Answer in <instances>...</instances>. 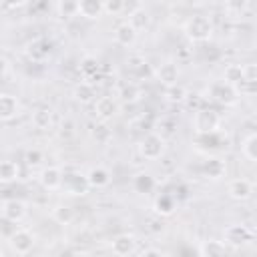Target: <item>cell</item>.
I'll return each mask as SVG.
<instances>
[{"label": "cell", "mask_w": 257, "mask_h": 257, "mask_svg": "<svg viewBox=\"0 0 257 257\" xmlns=\"http://www.w3.org/2000/svg\"><path fill=\"white\" fill-rule=\"evenodd\" d=\"M213 20L205 14H193L183 24V32L191 42H207L213 36Z\"/></svg>", "instance_id": "cell-1"}, {"label": "cell", "mask_w": 257, "mask_h": 257, "mask_svg": "<svg viewBox=\"0 0 257 257\" xmlns=\"http://www.w3.org/2000/svg\"><path fill=\"white\" fill-rule=\"evenodd\" d=\"M221 126V116L217 110L213 108H199L195 110V116H193V128L199 137H205V135H213L217 133V128Z\"/></svg>", "instance_id": "cell-2"}, {"label": "cell", "mask_w": 257, "mask_h": 257, "mask_svg": "<svg viewBox=\"0 0 257 257\" xmlns=\"http://www.w3.org/2000/svg\"><path fill=\"white\" fill-rule=\"evenodd\" d=\"M139 153L147 161H157L165 155V137L159 133H149L139 143Z\"/></svg>", "instance_id": "cell-3"}, {"label": "cell", "mask_w": 257, "mask_h": 257, "mask_svg": "<svg viewBox=\"0 0 257 257\" xmlns=\"http://www.w3.org/2000/svg\"><path fill=\"white\" fill-rule=\"evenodd\" d=\"M251 241H253V231H251L247 225L235 223V225L225 227V231H223V243H225L227 247L241 249V247L249 245Z\"/></svg>", "instance_id": "cell-4"}, {"label": "cell", "mask_w": 257, "mask_h": 257, "mask_svg": "<svg viewBox=\"0 0 257 257\" xmlns=\"http://www.w3.org/2000/svg\"><path fill=\"white\" fill-rule=\"evenodd\" d=\"M207 94H209V98H213L215 102L225 104V106H235V104L239 102V96H237L235 88L229 86V84H225L223 80L211 82V84L207 86Z\"/></svg>", "instance_id": "cell-5"}, {"label": "cell", "mask_w": 257, "mask_h": 257, "mask_svg": "<svg viewBox=\"0 0 257 257\" xmlns=\"http://www.w3.org/2000/svg\"><path fill=\"white\" fill-rule=\"evenodd\" d=\"M34 243H36V237H34V233L28 231V229H16V231H12V233L8 235V245H10V249H12L16 255H26V253H30L32 247H34Z\"/></svg>", "instance_id": "cell-6"}, {"label": "cell", "mask_w": 257, "mask_h": 257, "mask_svg": "<svg viewBox=\"0 0 257 257\" xmlns=\"http://www.w3.org/2000/svg\"><path fill=\"white\" fill-rule=\"evenodd\" d=\"M60 189H64L68 195H84L90 187H88L84 175L72 171V173H64L62 175V187Z\"/></svg>", "instance_id": "cell-7"}, {"label": "cell", "mask_w": 257, "mask_h": 257, "mask_svg": "<svg viewBox=\"0 0 257 257\" xmlns=\"http://www.w3.org/2000/svg\"><path fill=\"white\" fill-rule=\"evenodd\" d=\"M155 78L163 84V86H175L177 84V80H179V66L173 62V60H165L163 64H159L157 68H155Z\"/></svg>", "instance_id": "cell-8"}, {"label": "cell", "mask_w": 257, "mask_h": 257, "mask_svg": "<svg viewBox=\"0 0 257 257\" xmlns=\"http://www.w3.org/2000/svg\"><path fill=\"white\" fill-rule=\"evenodd\" d=\"M118 112V102L114 96H100L94 100V114L100 122H108Z\"/></svg>", "instance_id": "cell-9"}, {"label": "cell", "mask_w": 257, "mask_h": 257, "mask_svg": "<svg viewBox=\"0 0 257 257\" xmlns=\"http://www.w3.org/2000/svg\"><path fill=\"white\" fill-rule=\"evenodd\" d=\"M62 175H64V173H62L60 167L50 165V167H44V169L40 171L38 181H40L42 189H46V191H58V189L62 187Z\"/></svg>", "instance_id": "cell-10"}, {"label": "cell", "mask_w": 257, "mask_h": 257, "mask_svg": "<svg viewBox=\"0 0 257 257\" xmlns=\"http://www.w3.org/2000/svg\"><path fill=\"white\" fill-rule=\"evenodd\" d=\"M227 191H229V197L231 199H235V201H247L253 195V183L249 179H245V177H237V179L229 181Z\"/></svg>", "instance_id": "cell-11"}, {"label": "cell", "mask_w": 257, "mask_h": 257, "mask_svg": "<svg viewBox=\"0 0 257 257\" xmlns=\"http://www.w3.org/2000/svg\"><path fill=\"white\" fill-rule=\"evenodd\" d=\"M20 114V102L14 94L0 92V122H8Z\"/></svg>", "instance_id": "cell-12"}, {"label": "cell", "mask_w": 257, "mask_h": 257, "mask_svg": "<svg viewBox=\"0 0 257 257\" xmlns=\"http://www.w3.org/2000/svg\"><path fill=\"white\" fill-rule=\"evenodd\" d=\"M110 249H112V253L116 257H126L137 249V237L131 235V233H120V235H116L112 239Z\"/></svg>", "instance_id": "cell-13"}, {"label": "cell", "mask_w": 257, "mask_h": 257, "mask_svg": "<svg viewBox=\"0 0 257 257\" xmlns=\"http://www.w3.org/2000/svg\"><path fill=\"white\" fill-rule=\"evenodd\" d=\"M2 215L10 223H18L26 217V205L20 199H8L2 203Z\"/></svg>", "instance_id": "cell-14"}, {"label": "cell", "mask_w": 257, "mask_h": 257, "mask_svg": "<svg viewBox=\"0 0 257 257\" xmlns=\"http://www.w3.org/2000/svg\"><path fill=\"white\" fill-rule=\"evenodd\" d=\"M78 16H82L86 20H98L100 16H104L102 0H80L78 2Z\"/></svg>", "instance_id": "cell-15"}, {"label": "cell", "mask_w": 257, "mask_h": 257, "mask_svg": "<svg viewBox=\"0 0 257 257\" xmlns=\"http://www.w3.org/2000/svg\"><path fill=\"white\" fill-rule=\"evenodd\" d=\"M72 96L76 102L80 104H88V102H94L96 100V88L92 82L88 80H80L74 88H72Z\"/></svg>", "instance_id": "cell-16"}, {"label": "cell", "mask_w": 257, "mask_h": 257, "mask_svg": "<svg viewBox=\"0 0 257 257\" xmlns=\"http://www.w3.org/2000/svg\"><path fill=\"white\" fill-rule=\"evenodd\" d=\"M84 177H86L88 187H92V189H102V187L110 185V171L104 167H92V169H88V173Z\"/></svg>", "instance_id": "cell-17"}, {"label": "cell", "mask_w": 257, "mask_h": 257, "mask_svg": "<svg viewBox=\"0 0 257 257\" xmlns=\"http://www.w3.org/2000/svg\"><path fill=\"white\" fill-rule=\"evenodd\" d=\"M203 173H205V177L217 181V179H221L227 173V165H225V161L221 157H209L203 163Z\"/></svg>", "instance_id": "cell-18"}, {"label": "cell", "mask_w": 257, "mask_h": 257, "mask_svg": "<svg viewBox=\"0 0 257 257\" xmlns=\"http://www.w3.org/2000/svg\"><path fill=\"white\" fill-rule=\"evenodd\" d=\"M137 40V30L124 20L114 28V42L120 46H133Z\"/></svg>", "instance_id": "cell-19"}, {"label": "cell", "mask_w": 257, "mask_h": 257, "mask_svg": "<svg viewBox=\"0 0 257 257\" xmlns=\"http://www.w3.org/2000/svg\"><path fill=\"white\" fill-rule=\"evenodd\" d=\"M201 257H227V245L221 239H207L199 247Z\"/></svg>", "instance_id": "cell-20"}, {"label": "cell", "mask_w": 257, "mask_h": 257, "mask_svg": "<svg viewBox=\"0 0 257 257\" xmlns=\"http://www.w3.org/2000/svg\"><path fill=\"white\" fill-rule=\"evenodd\" d=\"M137 32L139 30H143V28H147L149 24H151V14H149V10H145V6H141V4H137L133 10H131V14H128V20H126Z\"/></svg>", "instance_id": "cell-21"}, {"label": "cell", "mask_w": 257, "mask_h": 257, "mask_svg": "<svg viewBox=\"0 0 257 257\" xmlns=\"http://www.w3.org/2000/svg\"><path fill=\"white\" fill-rule=\"evenodd\" d=\"M28 56L32 60H44L50 56V42H46L44 38H36L28 44Z\"/></svg>", "instance_id": "cell-22"}, {"label": "cell", "mask_w": 257, "mask_h": 257, "mask_svg": "<svg viewBox=\"0 0 257 257\" xmlns=\"http://www.w3.org/2000/svg\"><path fill=\"white\" fill-rule=\"evenodd\" d=\"M223 82L233 86V88L239 86L243 82V68H241V64H237V62L227 64L225 70H223Z\"/></svg>", "instance_id": "cell-23"}, {"label": "cell", "mask_w": 257, "mask_h": 257, "mask_svg": "<svg viewBox=\"0 0 257 257\" xmlns=\"http://www.w3.org/2000/svg\"><path fill=\"white\" fill-rule=\"evenodd\" d=\"M153 211L159 217H169L175 213V199L171 195H159L153 203Z\"/></svg>", "instance_id": "cell-24"}, {"label": "cell", "mask_w": 257, "mask_h": 257, "mask_svg": "<svg viewBox=\"0 0 257 257\" xmlns=\"http://www.w3.org/2000/svg\"><path fill=\"white\" fill-rule=\"evenodd\" d=\"M20 175V167L16 161H0V183H14Z\"/></svg>", "instance_id": "cell-25"}, {"label": "cell", "mask_w": 257, "mask_h": 257, "mask_svg": "<svg viewBox=\"0 0 257 257\" xmlns=\"http://www.w3.org/2000/svg\"><path fill=\"white\" fill-rule=\"evenodd\" d=\"M52 219L58 223V225H70L72 221H74V211H72V207H68V205H54L52 207Z\"/></svg>", "instance_id": "cell-26"}, {"label": "cell", "mask_w": 257, "mask_h": 257, "mask_svg": "<svg viewBox=\"0 0 257 257\" xmlns=\"http://www.w3.org/2000/svg\"><path fill=\"white\" fill-rule=\"evenodd\" d=\"M32 124L34 128H40V131H46L52 126V110L50 108H38L32 112Z\"/></svg>", "instance_id": "cell-27"}, {"label": "cell", "mask_w": 257, "mask_h": 257, "mask_svg": "<svg viewBox=\"0 0 257 257\" xmlns=\"http://www.w3.org/2000/svg\"><path fill=\"white\" fill-rule=\"evenodd\" d=\"M133 189L137 193H151L155 189V179L149 173H139L133 177Z\"/></svg>", "instance_id": "cell-28"}, {"label": "cell", "mask_w": 257, "mask_h": 257, "mask_svg": "<svg viewBox=\"0 0 257 257\" xmlns=\"http://www.w3.org/2000/svg\"><path fill=\"white\" fill-rule=\"evenodd\" d=\"M241 153L247 161H257V135L249 133L241 143Z\"/></svg>", "instance_id": "cell-29"}, {"label": "cell", "mask_w": 257, "mask_h": 257, "mask_svg": "<svg viewBox=\"0 0 257 257\" xmlns=\"http://www.w3.org/2000/svg\"><path fill=\"white\" fill-rule=\"evenodd\" d=\"M126 66H128V68L135 72V76H139V78L151 74L149 62H147L145 58H141V56H133V58H128V60H126Z\"/></svg>", "instance_id": "cell-30"}, {"label": "cell", "mask_w": 257, "mask_h": 257, "mask_svg": "<svg viewBox=\"0 0 257 257\" xmlns=\"http://www.w3.org/2000/svg\"><path fill=\"white\" fill-rule=\"evenodd\" d=\"M54 8H56V12H58L60 18H72V16H78V2L64 0V2H56Z\"/></svg>", "instance_id": "cell-31"}, {"label": "cell", "mask_w": 257, "mask_h": 257, "mask_svg": "<svg viewBox=\"0 0 257 257\" xmlns=\"http://www.w3.org/2000/svg\"><path fill=\"white\" fill-rule=\"evenodd\" d=\"M124 8H126V4H124L122 0H106V2H102V10H104V14H108V16H116V14H120Z\"/></svg>", "instance_id": "cell-32"}, {"label": "cell", "mask_w": 257, "mask_h": 257, "mask_svg": "<svg viewBox=\"0 0 257 257\" xmlns=\"http://www.w3.org/2000/svg\"><path fill=\"white\" fill-rule=\"evenodd\" d=\"M80 70H82V74H84L86 78L92 76V74H96V72H98V62H96V58L84 56L82 62H80Z\"/></svg>", "instance_id": "cell-33"}, {"label": "cell", "mask_w": 257, "mask_h": 257, "mask_svg": "<svg viewBox=\"0 0 257 257\" xmlns=\"http://www.w3.org/2000/svg\"><path fill=\"white\" fill-rule=\"evenodd\" d=\"M167 98H169L171 102H183V100L187 98V90H185V86H181V84L169 86V88H167Z\"/></svg>", "instance_id": "cell-34"}, {"label": "cell", "mask_w": 257, "mask_h": 257, "mask_svg": "<svg viewBox=\"0 0 257 257\" xmlns=\"http://www.w3.org/2000/svg\"><path fill=\"white\" fill-rule=\"evenodd\" d=\"M92 137L98 141V143H108V139H110V128L106 126V122H100V124H96L94 128H92Z\"/></svg>", "instance_id": "cell-35"}, {"label": "cell", "mask_w": 257, "mask_h": 257, "mask_svg": "<svg viewBox=\"0 0 257 257\" xmlns=\"http://www.w3.org/2000/svg\"><path fill=\"white\" fill-rule=\"evenodd\" d=\"M42 159H44V155H42L40 149H28V151L24 153V161H26L28 167H36V165H40Z\"/></svg>", "instance_id": "cell-36"}, {"label": "cell", "mask_w": 257, "mask_h": 257, "mask_svg": "<svg viewBox=\"0 0 257 257\" xmlns=\"http://www.w3.org/2000/svg\"><path fill=\"white\" fill-rule=\"evenodd\" d=\"M243 68V80L245 82H257V64L255 62H247V64H241Z\"/></svg>", "instance_id": "cell-37"}, {"label": "cell", "mask_w": 257, "mask_h": 257, "mask_svg": "<svg viewBox=\"0 0 257 257\" xmlns=\"http://www.w3.org/2000/svg\"><path fill=\"white\" fill-rule=\"evenodd\" d=\"M122 98L124 100H128V102H135V100H139V96H141V88L137 86V84H128V86H124L122 88Z\"/></svg>", "instance_id": "cell-38"}, {"label": "cell", "mask_w": 257, "mask_h": 257, "mask_svg": "<svg viewBox=\"0 0 257 257\" xmlns=\"http://www.w3.org/2000/svg\"><path fill=\"white\" fill-rule=\"evenodd\" d=\"M139 257H167V255H165L161 249H157V247H149V249H145Z\"/></svg>", "instance_id": "cell-39"}, {"label": "cell", "mask_w": 257, "mask_h": 257, "mask_svg": "<svg viewBox=\"0 0 257 257\" xmlns=\"http://www.w3.org/2000/svg\"><path fill=\"white\" fill-rule=\"evenodd\" d=\"M6 70H8V60L4 56H0V76L6 74Z\"/></svg>", "instance_id": "cell-40"}, {"label": "cell", "mask_w": 257, "mask_h": 257, "mask_svg": "<svg viewBox=\"0 0 257 257\" xmlns=\"http://www.w3.org/2000/svg\"><path fill=\"white\" fill-rule=\"evenodd\" d=\"M70 257H92V255H90L88 251H74Z\"/></svg>", "instance_id": "cell-41"}, {"label": "cell", "mask_w": 257, "mask_h": 257, "mask_svg": "<svg viewBox=\"0 0 257 257\" xmlns=\"http://www.w3.org/2000/svg\"><path fill=\"white\" fill-rule=\"evenodd\" d=\"M0 257H2V249H0Z\"/></svg>", "instance_id": "cell-42"}]
</instances>
